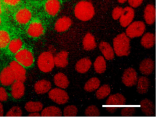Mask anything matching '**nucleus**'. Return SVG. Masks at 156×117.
Returning a JSON list of instances; mask_svg holds the SVG:
<instances>
[{"label": "nucleus", "mask_w": 156, "mask_h": 117, "mask_svg": "<svg viewBox=\"0 0 156 117\" xmlns=\"http://www.w3.org/2000/svg\"><path fill=\"white\" fill-rule=\"evenodd\" d=\"M129 4V5L132 7H138V6H140L143 0H127Z\"/></svg>", "instance_id": "42"}, {"label": "nucleus", "mask_w": 156, "mask_h": 117, "mask_svg": "<svg viewBox=\"0 0 156 117\" xmlns=\"http://www.w3.org/2000/svg\"><path fill=\"white\" fill-rule=\"evenodd\" d=\"M8 94L5 90V89L0 87V101H5L8 99Z\"/></svg>", "instance_id": "40"}, {"label": "nucleus", "mask_w": 156, "mask_h": 117, "mask_svg": "<svg viewBox=\"0 0 156 117\" xmlns=\"http://www.w3.org/2000/svg\"><path fill=\"white\" fill-rule=\"evenodd\" d=\"M99 48L106 59L112 60L114 58L115 52L113 48L109 43L102 41L99 45Z\"/></svg>", "instance_id": "15"}, {"label": "nucleus", "mask_w": 156, "mask_h": 117, "mask_svg": "<svg viewBox=\"0 0 156 117\" xmlns=\"http://www.w3.org/2000/svg\"><path fill=\"white\" fill-rule=\"evenodd\" d=\"M135 109L133 107H125L121 110V115L124 116H130L135 114Z\"/></svg>", "instance_id": "38"}, {"label": "nucleus", "mask_w": 156, "mask_h": 117, "mask_svg": "<svg viewBox=\"0 0 156 117\" xmlns=\"http://www.w3.org/2000/svg\"><path fill=\"white\" fill-rule=\"evenodd\" d=\"M113 50L118 56H128L130 53V39L125 33H122L113 39Z\"/></svg>", "instance_id": "2"}, {"label": "nucleus", "mask_w": 156, "mask_h": 117, "mask_svg": "<svg viewBox=\"0 0 156 117\" xmlns=\"http://www.w3.org/2000/svg\"><path fill=\"white\" fill-rule=\"evenodd\" d=\"M137 79V73L134 69L129 67L124 70L122 76V81L126 86L132 87L135 85L136 84Z\"/></svg>", "instance_id": "8"}, {"label": "nucleus", "mask_w": 156, "mask_h": 117, "mask_svg": "<svg viewBox=\"0 0 156 117\" xmlns=\"http://www.w3.org/2000/svg\"><path fill=\"white\" fill-rule=\"evenodd\" d=\"M145 28L146 25L143 21H135L128 25L126 30V35L130 38L139 37L144 33Z\"/></svg>", "instance_id": "5"}, {"label": "nucleus", "mask_w": 156, "mask_h": 117, "mask_svg": "<svg viewBox=\"0 0 156 117\" xmlns=\"http://www.w3.org/2000/svg\"><path fill=\"white\" fill-rule=\"evenodd\" d=\"M44 32V28L41 22L34 21L31 22L27 30V34L33 38H38L42 35Z\"/></svg>", "instance_id": "12"}, {"label": "nucleus", "mask_w": 156, "mask_h": 117, "mask_svg": "<svg viewBox=\"0 0 156 117\" xmlns=\"http://www.w3.org/2000/svg\"><path fill=\"white\" fill-rule=\"evenodd\" d=\"M106 62L102 56H99L94 62V69L96 73L101 74L106 70Z\"/></svg>", "instance_id": "29"}, {"label": "nucleus", "mask_w": 156, "mask_h": 117, "mask_svg": "<svg viewBox=\"0 0 156 117\" xmlns=\"http://www.w3.org/2000/svg\"><path fill=\"white\" fill-rule=\"evenodd\" d=\"M25 86L23 82L15 81L11 86V95L15 99L21 98L24 95Z\"/></svg>", "instance_id": "13"}, {"label": "nucleus", "mask_w": 156, "mask_h": 117, "mask_svg": "<svg viewBox=\"0 0 156 117\" xmlns=\"http://www.w3.org/2000/svg\"><path fill=\"white\" fill-rule=\"evenodd\" d=\"M51 89V83L46 79L38 81L34 85L35 92L37 94H44L49 92Z\"/></svg>", "instance_id": "20"}, {"label": "nucleus", "mask_w": 156, "mask_h": 117, "mask_svg": "<svg viewBox=\"0 0 156 117\" xmlns=\"http://www.w3.org/2000/svg\"><path fill=\"white\" fill-rule=\"evenodd\" d=\"M91 66V61L88 58H83L79 60L75 65L76 70L80 73H85L88 71Z\"/></svg>", "instance_id": "22"}, {"label": "nucleus", "mask_w": 156, "mask_h": 117, "mask_svg": "<svg viewBox=\"0 0 156 117\" xmlns=\"http://www.w3.org/2000/svg\"><path fill=\"white\" fill-rule=\"evenodd\" d=\"M37 65L39 69L44 73L51 72L55 65L52 53L50 52H44L41 53L38 58Z\"/></svg>", "instance_id": "3"}, {"label": "nucleus", "mask_w": 156, "mask_h": 117, "mask_svg": "<svg viewBox=\"0 0 156 117\" xmlns=\"http://www.w3.org/2000/svg\"><path fill=\"white\" fill-rule=\"evenodd\" d=\"M15 61L25 67H30L34 61L32 52L27 48H21L15 55Z\"/></svg>", "instance_id": "4"}, {"label": "nucleus", "mask_w": 156, "mask_h": 117, "mask_svg": "<svg viewBox=\"0 0 156 117\" xmlns=\"http://www.w3.org/2000/svg\"><path fill=\"white\" fill-rule=\"evenodd\" d=\"M2 2H4V4L11 6V7H14L17 5L21 0H2Z\"/></svg>", "instance_id": "41"}, {"label": "nucleus", "mask_w": 156, "mask_h": 117, "mask_svg": "<svg viewBox=\"0 0 156 117\" xmlns=\"http://www.w3.org/2000/svg\"><path fill=\"white\" fill-rule=\"evenodd\" d=\"M101 84L100 80L96 77L89 79L84 85V90L88 92H91L98 89Z\"/></svg>", "instance_id": "30"}, {"label": "nucleus", "mask_w": 156, "mask_h": 117, "mask_svg": "<svg viewBox=\"0 0 156 117\" xmlns=\"http://www.w3.org/2000/svg\"><path fill=\"white\" fill-rule=\"evenodd\" d=\"M0 83H1V80H0Z\"/></svg>", "instance_id": "49"}, {"label": "nucleus", "mask_w": 156, "mask_h": 117, "mask_svg": "<svg viewBox=\"0 0 156 117\" xmlns=\"http://www.w3.org/2000/svg\"><path fill=\"white\" fill-rule=\"evenodd\" d=\"M106 109L108 112H109L111 113H113L115 112V111L116 110V108L114 107H108L106 108Z\"/></svg>", "instance_id": "43"}, {"label": "nucleus", "mask_w": 156, "mask_h": 117, "mask_svg": "<svg viewBox=\"0 0 156 117\" xmlns=\"http://www.w3.org/2000/svg\"><path fill=\"white\" fill-rule=\"evenodd\" d=\"M68 53L66 51H62L57 53L54 57V65L57 67L64 68L67 66L68 64Z\"/></svg>", "instance_id": "21"}, {"label": "nucleus", "mask_w": 156, "mask_h": 117, "mask_svg": "<svg viewBox=\"0 0 156 117\" xmlns=\"http://www.w3.org/2000/svg\"><path fill=\"white\" fill-rule=\"evenodd\" d=\"M23 41L20 38H14L10 41L8 44L9 50L13 54L16 53L23 47Z\"/></svg>", "instance_id": "31"}, {"label": "nucleus", "mask_w": 156, "mask_h": 117, "mask_svg": "<svg viewBox=\"0 0 156 117\" xmlns=\"http://www.w3.org/2000/svg\"><path fill=\"white\" fill-rule=\"evenodd\" d=\"M126 98L121 93H116L110 95L106 101L105 105L108 106L124 105L126 104Z\"/></svg>", "instance_id": "16"}, {"label": "nucleus", "mask_w": 156, "mask_h": 117, "mask_svg": "<svg viewBox=\"0 0 156 117\" xmlns=\"http://www.w3.org/2000/svg\"><path fill=\"white\" fill-rule=\"evenodd\" d=\"M54 82L55 85L61 89L67 88L69 84L67 76L62 72H59L55 75L54 77Z\"/></svg>", "instance_id": "23"}, {"label": "nucleus", "mask_w": 156, "mask_h": 117, "mask_svg": "<svg viewBox=\"0 0 156 117\" xmlns=\"http://www.w3.org/2000/svg\"><path fill=\"white\" fill-rule=\"evenodd\" d=\"M122 12V8L121 7H115L112 11V18L115 20L119 19L121 13Z\"/></svg>", "instance_id": "39"}, {"label": "nucleus", "mask_w": 156, "mask_h": 117, "mask_svg": "<svg viewBox=\"0 0 156 117\" xmlns=\"http://www.w3.org/2000/svg\"><path fill=\"white\" fill-rule=\"evenodd\" d=\"M41 115L38 112H31L28 115V116H40Z\"/></svg>", "instance_id": "44"}, {"label": "nucleus", "mask_w": 156, "mask_h": 117, "mask_svg": "<svg viewBox=\"0 0 156 117\" xmlns=\"http://www.w3.org/2000/svg\"><path fill=\"white\" fill-rule=\"evenodd\" d=\"M1 83L4 86H9L15 81V76L9 66L3 69L0 73Z\"/></svg>", "instance_id": "11"}, {"label": "nucleus", "mask_w": 156, "mask_h": 117, "mask_svg": "<svg viewBox=\"0 0 156 117\" xmlns=\"http://www.w3.org/2000/svg\"><path fill=\"white\" fill-rule=\"evenodd\" d=\"M9 67L13 72L15 81L24 82L26 79V70L24 66L18 63L16 61L10 62Z\"/></svg>", "instance_id": "7"}, {"label": "nucleus", "mask_w": 156, "mask_h": 117, "mask_svg": "<svg viewBox=\"0 0 156 117\" xmlns=\"http://www.w3.org/2000/svg\"><path fill=\"white\" fill-rule=\"evenodd\" d=\"M71 25V19L67 16L59 18L55 24V30L58 32H63L67 30Z\"/></svg>", "instance_id": "17"}, {"label": "nucleus", "mask_w": 156, "mask_h": 117, "mask_svg": "<svg viewBox=\"0 0 156 117\" xmlns=\"http://www.w3.org/2000/svg\"><path fill=\"white\" fill-rule=\"evenodd\" d=\"M2 18L1 17V16H0V26L1 25V24H2Z\"/></svg>", "instance_id": "48"}, {"label": "nucleus", "mask_w": 156, "mask_h": 117, "mask_svg": "<svg viewBox=\"0 0 156 117\" xmlns=\"http://www.w3.org/2000/svg\"><path fill=\"white\" fill-rule=\"evenodd\" d=\"M77 108L73 105L65 107L63 110V115L65 116H76L77 114Z\"/></svg>", "instance_id": "35"}, {"label": "nucleus", "mask_w": 156, "mask_h": 117, "mask_svg": "<svg viewBox=\"0 0 156 117\" xmlns=\"http://www.w3.org/2000/svg\"><path fill=\"white\" fill-rule=\"evenodd\" d=\"M43 105L39 101H29L25 104V109L27 112H38L43 109Z\"/></svg>", "instance_id": "32"}, {"label": "nucleus", "mask_w": 156, "mask_h": 117, "mask_svg": "<svg viewBox=\"0 0 156 117\" xmlns=\"http://www.w3.org/2000/svg\"><path fill=\"white\" fill-rule=\"evenodd\" d=\"M60 3L58 0H47L44 4V9L47 13L51 16H55L58 12Z\"/></svg>", "instance_id": "14"}, {"label": "nucleus", "mask_w": 156, "mask_h": 117, "mask_svg": "<svg viewBox=\"0 0 156 117\" xmlns=\"http://www.w3.org/2000/svg\"><path fill=\"white\" fill-rule=\"evenodd\" d=\"M135 16L134 10L130 7L122 8V13L119 17V22L122 27H126L133 21Z\"/></svg>", "instance_id": "9"}, {"label": "nucleus", "mask_w": 156, "mask_h": 117, "mask_svg": "<svg viewBox=\"0 0 156 117\" xmlns=\"http://www.w3.org/2000/svg\"><path fill=\"white\" fill-rule=\"evenodd\" d=\"M4 116V109H3V105L1 102H0V116Z\"/></svg>", "instance_id": "45"}, {"label": "nucleus", "mask_w": 156, "mask_h": 117, "mask_svg": "<svg viewBox=\"0 0 156 117\" xmlns=\"http://www.w3.org/2000/svg\"><path fill=\"white\" fill-rule=\"evenodd\" d=\"M32 18V13L27 8H22L18 10L15 15L16 21L20 24H27Z\"/></svg>", "instance_id": "10"}, {"label": "nucleus", "mask_w": 156, "mask_h": 117, "mask_svg": "<svg viewBox=\"0 0 156 117\" xmlns=\"http://www.w3.org/2000/svg\"><path fill=\"white\" fill-rule=\"evenodd\" d=\"M140 107L143 113L146 116H151L154 113V105L151 101L144 99L140 102Z\"/></svg>", "instance_id": "25"}, {"label": "nucleus", "mask_w": 156, "mask_h": 117, "mask_svg": "<svg viewBox=\"0 0 156 117\" xmlns=\"http://www.w3.org/2000/svg\"><path fill=\"white\" fill-rule=\"evenodd\" d=\"M155 35L154 34L147 32L146 33L141 39V44L146 48H150L152 47L155 44Z\"/></svg>", "instance_id": "26"}, {"label": "nucleus", "mask_w": 156, "mask_h": 117, "mask_svg": "<svg viewBox=\"0 0 156 117\" xmlns=\"http://www.w3.org/2000/svg\"><path fill=\"white\" fill-rule=\"evenodd\" d=\"M82 44L84 50L87 51L93 50L96 47L94 37L90 33H88L85 35L83 39Z\"/></svg>", "instance_id": "24"}, {"label": "nucleus", "mask_w": 156, "mask_h": 117, "mask_svg": "<svg viewBox=\"0 0 156 117\" xmlns=\"http://www.w3.org/2000/svg\"><path fill=\"white\" fill-rule=\"evenodd\" d=\"M144 18L146 24L152 25L155 19V8L154 5L148 4L144 10Z\"/></svg>", "instance_id": "18"}, {"label": "nucleus", "mask_w": 156, "mask_h": 117, "mask_svg": "<svg viewBox=\"0 0 156 117\" xmlns=\"http://www.w3.org/2000/svg\"><path fill=\"white\" fill-rule=\"evenodd\" d=\"M23 115V112L20 107L18 106H14L12 107L6 113V116H21Z\"/></svg>", "instance_id": "37"}, {"label": "nucleus", "mask_w": 156, "mask_h": 117, "mask_svg": "<svg viewBox=\"0 0 156 117\" xmlns=\"http://www.w3.org/2000/svg\"><path fill=\"white\" fill-rule=\"evenodd\" d=\"M110 87L107 84H104L101 87H99L96 92V96L98 99H102L106 98L110 93Z\"/></svg>", "instance_id": "33"}, {"label": "nucleus", "mask_w": 156, "mask_h": 117, "mask_svg": "<svg viewBox=\"0 0 156 117\" xmlns=\"http://www.w3.org/2000/svg\"><path fill=\"white\" fill-rule=\"evenodd\" d=\"M74 15L77 19L81 21L90 20L94 15V7L90 2L81 1L75 6Z\"/></svg>", "instance_id": "1"}, {"label": "nucleus", "mask_w": 156, "mask_h": 117, "mask_svg": "<svg viewBox=\"0 0 156 117\" xmlns=\"http://www.w3.org/2000/svg\"><path fill=\"white\" fill-rule=\"evenodd\" d=\"M40 115L41 116H61L62 113L58 107L49 106L44 108Z\"/></svg>", "instance_id": "28"}, {"label": "nucleus", "mask_w": 156, "mask_h": 117, "mask_svg": "<svg viewBox=\"0 0 156 117\" xmlns=\"http://www.w3.org/2000/svg\"><path fill=\"white\" fill-rule=\"evenodd\" d=\"M118 1L119 3L122 4V3H124L125 2H126L127 0H118Z\"/></svg>", "instance_id": "47"}, {"label": "nucleus", "mask_w": 156, "mask_h": 117, "mask_svg": "<svg viewBox=\"0 0 156 117\" xmlns=\"http://www.w3.org/2000/svg\"><path fill=\"white\" fill-rule=\"evenodd\" d=\"M2 13V1L0 0V15Z\"/></svg>", "instance_id": "46"}, {"label": "nucleus", "mask_w": 156, "mask_h": 117, "mask_svg": "<svg viewBox=\"0 0 156 117\" xmlns=\"http://www.w3.org/2000/svg\"><path fill=\"white\" fill-rule=\"evenodd\" d=\"M85 115L87 116H99L100 112L95 105H90L86 109Z\"/></svg>", "instance_id": "36"}, {"label": "nucleus", "mask_w": 156, "mask_h": 117, "mask_svg": "<svg viewBox=\"0 0 156 117\" xmlns=\"http://www.w3.org/2000/svg\"><path fill=\"white\" fill-rule=\"evenodd\" d=\"M10 41V36L9 32L3 29L0 30V48H5L8 46Z\"/></svg>", "instance_id": "34"}, {"label": "nucleus", "mask_w": 156, "mask_h": 117, "mask_svg": "<svg viewBox=\"0 0 156 117\" xmlns=\"http://www.w3.org/2000/svg\"><path fill=\"white\" fill-rule=\"evenodd\" d=\"M48 96L52 101L60 105L66 103L69 99L68 93L63 89L59 88H55L51 90Z\"/></svg>", "instance_id": "6"}, {"label": "nucleus", "mask_w": 156, "mask_h": 117, "mask_svg": "<svg viewBox=\"0 0 156 117\" xmlns=\"http://www.w3.org/2000/svg\"><path fill=\"white\" fill-rule=\"evenodd\" d=\"M139 69L141 73L145 75H149L154 70V62L151 58L144 59L141 62Z\"/></svg>", "instance_id": "19"}, {"label": "nucleus", "mask_w": 156, "mask_h": 117, "mask_svg": "<svg viewBox=\"0 0 156 117\" xmlns=\"http://www.w3.org/2000/svg\"><path fill=\"white\" fill-rule=\"evenodd\" d=\"M137 91L140 94L146 93L149 87V81L146 76H141L137 79Z\"/></svg>", "instance_id": "27"}]
</instances>
